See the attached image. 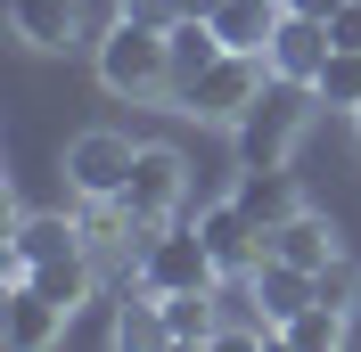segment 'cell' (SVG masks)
Segmentation results:
<instances>
[{
  "instance_id": "obj_1",
  "label": "cell",
  "mask_w": 361,
  "mask_h": 352,
  "mask_svg": "<svg viewBox=\"0 0 361 352\" xmlns=\"http://www.w3.org/2000/svg\"><path fill=\"white\" fill-rule=\"evenodd\" d=\"M90 66H99V90H107V99L148 107V99L173 90V33H164V25H140V17H115L107 33L90 42Z\"/></svg>"
},
{
  "instance_id": "obj_2",
  "label": "cell",
  "mask_w": 361,
  "mask_h": 352,
  "mask_svg": "<svg viewBox=\"0 0 361 352\" xmlns=\"http://www.w3.org/2000/svg\"><path fill=\"white\" fill-rule=\"evenodd\" d=\"M312 107H320L312 82H279V74H271V90L230 123V132H238V172H288V156H295V139H304V123H312Z\"/></svg>"
},
{
  "instance_id": "obj_3",
  "label": "cell",
  "mask_w": 361,
  "mask_h": 352,
  "mask_svg": "<svg viewBox=\"0 0 361 352\" xmlns=\"http://www.w3.org/2000/svg\"><path fill=\"white\" fill-rule=\"evenodd\" d=\"M263 90H271V58H255V49H222V58H214L197 82H180L173 99H180V115H197V123H238Z\"/></svg>"
},
{
  "instance_id": "obj_4",
  "label": "cell",
  "mask_w": 361,
  "mask_h": 352,
  "mask_svg": "<svg viewBox=\"0 0 361 352\" xmlns=\"http://www.w3.org/2000/svg\"><path fill=\"white\" fill-rule=\"evenodd\" d=\"M132 287H157V295H180V287H222V270H214V254H205V230L189 221H164V230H148L132 254Z\"/></svg>"
},
{
  "instance_id": "obj_5",
  "label": "cell",
  "mask_w": 361,
  "mask_h": 352,
  "mask_svg": "<svg viewBox=\"0 0 361 352\" xmlns=\"http://www.w3.org/2000/svg\"><path fill=\"white\" fill-rule=\"evenodd\" d=\"M180 197H189V164H180V148H140V164H132V180H123V221H132L140 238L148 230H164V221L180 213Z\"/></svg>"
},
{
  "instance_id": "obj_6",
  "label": "cell",
  "mask_w": 361,
  "mask_h": 352,
  "mask_svg": "<svg viewBox=\"0 0 361 352\" xmlns=\"http://www.w3.org/2000/svg\"><path fill=\"white\" fill-rule=\"evenodd\" d=\"M197 230H205V254H214V270H222V279H255V270L271 263V230H263V221H255L238 197L205 205Z\"/></svg>"
},
{
  "instance_id": "obj_7",
  "label": "cell",
  "mask_w": 361,
  "mask_h": 352,
  "mask_svg": "<svg viewBox=\"0 0 361 352\" xmlns=\"http://www.w3.org/2000/svg\"><path fill=\"white\" fill-rule=\"evenodd\" d=\"M132 164H140V148H132L123 132H82V139L66 148V189H74L82 205H90V197H123Z\"/></svg>"
},
{
  "instance_id": "obj_8",
  "label": "cell",
  "mask_w": 361,
  "mask_h": 352,
  "mask_svg": "<svg viewBox=\"0 0 361 352\" xmlns=\"http://www.w3.org/2000/svg\"><path fill=\"white\" fill-rule=\"evenodd\" d=\"M66 320H74V311L49 303L33 279H8V303H0V344H8V352H49L58 336H66Z\"/></svg>"
},
{
  "instance_id": "obj_9",
  "label": "cell",
  "mask_w": 361,
  "mask_h": 352,
  "mask_svg": "<svg viewBox=\"0 0 361 352\" xmlns=\"http://www.w3.org/2000/svg\"><path fill=\"white\" fill-rule=\"evenodd\" d=\"M329 17H304V8H288V17H279V33H271V74H279V82H320V66H329Z\"/></svg>"
},
{
  "instance_id": "obj_10",
  "label": "cell",
  "mask_w": 361,
  "mask_h": 352,
  "mask_svg": "<svg viewBox=\"0 0 361 352\" xmlns=\"http://www.w3.org/2000/svg\"><path fill=\"white\" fill-rule=\"evenodd\" d=\"M82 221L66 213H25L17 230H8V279H25V270H42V263H66V254H82Z\"/></svg>"
},
{
  "instance_id": "obj_11",
  "label": "cell",
  "mask_w": 361,
  "mask_h": 352,
  "mask_svg": "<svg viewBox=\"0 0 361 352\" xmlns=\"http://www.w3.org/2000/svg\"><path fill=\"white\" fill-rule=\"evenodd\" d=\"M8 25H17L25 49H82L90 42L82 0H8Z\"/></svg>"
},
{
  "instance_id": "obj_12",
  "label": "cell",
  "mask_w": 361,
  "mask_h": 352,
  "mask_svg": "<svg viewBox=\"0 0 361 352\" xmlns=\"http://www.w3.org/2000/svg\"><path fill=\"white\" fill-rule=\"evenodd\" d=\"M164 303V344H222V287H180V295H157Z\"/></svg>"
},
{
  "instance_id": "obj_13",
  "label": "cell",
  "mask_w": 361,
  "mask_h": 352,
  "mask_svg": "<svg viewBox=\"0 0 361 352\" xmlns=\"http://www.w3.org/2000/svg\"><path fill=\"white\" fill-rule=\"evenodd\" d=\"M279 17H288V0H222L205 25L222 33V49H255V58H263L271 33H279Z\"/></svg>"
},
{
  "instance_id": "obj_14",
  "label": "cell",
  "mask_w": 361,
  "mask_h": 352,
  "mask_svg": "<svg viewBox=\"0 0 361 352\" xmlns=\"http://www.w3.org/2000/svg\"><path fill=\"white\" fill-rule=\"evenodd\" d=\"M271 254H279V263H295V270H320V263H337L345 246H337V230L304 205V213H288L279 230H271Z\"/></svg>"
},
{
  "instance_id": "obj_15",
  "label": "cell",
  "mask_w": 361,
  "mask_h": 352,
  "mask_svg": "<svg viewBox=\"0 0 361 352\" xmlns=\"http://www.w3.org/2000/svg\"><path fill=\"white\" fill-rule=\"evenodd\" d=\"M247 287H255V303H263L271 320H279V328H288L295 311H312V303H320V295H312V270H295V263H279V254H271V263L255 270Z\"/></svg>"
},
{
  "instance_id": "obj_16",
  "label": "cell",
  "mask_w": 361,
  "mask_h": 352,
  "mask_svg": "<svg viewBox=\"0 0 361 352\" xmlns=\"http://www.w3.org/2000/svg\"><path fill=\"white\" fill-rule=\"evenodd\" d=\"M230 197L247 205V213L263 221V230H279L288 213H304V197L288 189V172H238V189H230Z\"/></svg>"
},
{
  "instance_id": "obj_17",
  "label": "cell",
  "mask_w": 361,
  "mask_h": 352,
  "mask_svg": "<svg viewBox=\"0 0 361 352\" xmlns=\"http://www.w3.org/2000/svg\"><path fill=\"white\" fill-rule=\"evenodd\" d=\"M214 58H222V33H214L205 17H180V25H173V90H180V82H197Z\"/></svg>"
},
{
  "instance_id": "obj_18",
  "label": "cell",
  "mask_w": 361,
  "mask_h": 352,
  "mask_svg": "<svg viewBox=\"0 0 361 352\" xmlns=\"http://www.w3.org/2000/svg\"><path fill=\"white\" fill-rule=\"evenodd\" d=\"M345 320H353V311L312 303V311H295L288 328H279V344H295V352H337V344H345Z\"/></svg>"
},
{
  "instance_id": "obj_19",
  "label": "cell",
  "mask_w": 361,
  "mask_h": 352,
  "mask_svg": "<svg viewBox=\"0 0 361 352\" xmlns=\"http://www.w3.org/2000/svg\"><path fill=\"white\" fill-rule=\"evenodd\" d=\"M320 107H345V115H353L361 107V49H329V66H320Z\"/></svg>"
},
{
  "instance_id": "obj_20",
  "label": "cell",
  "mask_w": 361,
  "mask_h": 352,
  "mask_svg": "<svg viewBox=\"0 0 361 352\" xmlns=\"http://www.w3.org/2000/svg\"><path fill=\"white\" fill-rule=\"evenodd\" d=\"M312 295H320L329 311H353V303H361V270L345 263V254H337V263H320V270H312Z\"/></svg>"
},
{
  "instance_id": "obj_21",
  "label": "cell",
  "mask_w": 361,
  "mask_h": 352,
  "mask_svg": "<svg viewBox=\"0 0 361 352\" xmlns=\"http://www.w3.org/2000/svg\"><path fill=\"white\" fill-rule=\"evenodd\" d=\"M329 42H337V49H361V0H337V8H329Z\"/></svg>"
},
{
  "instance_id": "obj_22",
  "label": "cell",
  "mask_w": 361,
  "mask_h": 352,
  "mask_svg": "<svg viewBox=\"0 0 361 352\" xmlns=\"http://www.w3.org/2000/svg\"><path fill=\"white\" fill-rule=\"evenodd\" d=\"M123 17H140V25H164V33H173V25H180V0H123Z\"/></svg>"
},
{
  "instance_id": "obj_23",
  "label": "cell",
  "mask_w": 361,
  "mask_h": 352,
  "mask_svg": "<svg viewBox=\"0 0 361 352\" xmlns=\"http://www.w3.org/2000/svg\"><path fill=\"white\" fill-rule=\"evenodd\" d=\"M353 132H361V107H353Z\"/></svg>"
}]
</instances>
